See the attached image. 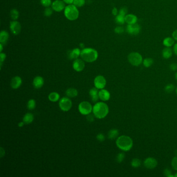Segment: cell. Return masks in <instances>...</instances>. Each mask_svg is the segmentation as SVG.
<instances>
[{"label":"cell","mask_w":177,"mask_h":177,"mask_svg":"<svg viewBox=\"0 0 177 177\" xmlns=\"http://www.w3.org/2000/svg\"><path fill=\"white\" fill-rule=\"evenodd\" d=\"M109 112L108 106L104 102H96L93 106L92 113L97 118L103 119L107 116Z\"/></svg>","instance_id":"obj_1"},{"label":"cell","mask_w":177,"mask_h":177,"mask_svg":"<svg viewBox=\"0 0 177 177\" xmlns=\"http://www.w3.org/2000/svg\"><path fill=\"white\" fill-rule=\"evenodd\" d=\"M116 145L118 149L127 152L130 150L133 147V141L130 137L122 135L116 139Z\"/></svg>","instance_id":"obj_2"},{"label":"cell","mask_w":177,"mask_h":177,"mask_svg":"<svg viewBox=\"0 0 177 177\" xmlns=\"http://www.w3.org/2000/svg\"><path fill=\"white\" fill-rule=\"evenodd\" d=\"M80 57L84 61L93 62L98 57V53L94 48H84L80 52Z\"/></svg>","instance_id":"obj_3"},{"label":"cell","mask_w":177,"mask_h":177,"mask_svg":"<svg viewBox=\"0 0 177 177\" xmlns=\"http://www.w3.org/2000/svg\"><path fill=\"white\" fill-rule=\"evenodd\" d=\"M64 14L65 17L69 20H75L78 18L79 11L74 5L70 4L65 7Z\"/></svg>","instance_id":"obj_4"},{"label":"cell","mask_w":177,"mask_h":177,"mask_svg":"<svg viewBox=\"0 0 177 177\" xmlns=\"http://www.w3.org/2000/svg\"><path fill=\"white\" fill-rule=\"evenodd\" d=\"M129 62L133 66L138 67L143 62V58L140 54L137 52H132L128 56Z\"/></svg>","instance_id":"obj_5"},{"label":"cell","mask_w":177,"mask_h":177,"mask_svg":"<svg viewBox=\"0 0 177 177\" xmlns=\"http://www.w3.org/2000/svg\"><path fill=\"white\" fill-rule=\"evenodd\" d=\"M92 104L88 101L81 102L78 106V111L82 115H87L92 112Z\"/></svg>","instance_id":"obj_6"},{"label":"cell","mask_w":177,"mask_h":177,"mask_svg":"<svg viewBox=\"0 0 177 177\" xmlns=\"http://www.w3.org/2000/svg\"><path fill=\"white\" fill-rule=\"evenodd\" d=\"M59 106L62 111L68 112L71 109L72 102L69 97H64L59 100Z\"/></svg>","instance_id":"obj_7"},{"label":"cell","mask_w":177,"mask_h":177,"mask_svg":"<svg viewBox=\"0 0 177 177\" xmlns=\"http://www.w3.org/2000/svg\"><path fill=\"white\" fill-rule=\"evenodd\" d=\"M94 84L95 87L98 90H102L106 87V80L104 76L99 75L94 78Z\"/></svg>","instance_id":"obj_8"},{"label":"cell","mask_w":177,"mask_h":177,"mask_svg":"<svg viewBox=\"0 0 177 177\" xmlns=\"http://www.w3.org/2000/svg\"><path fill=\"white\" fill-rule=\"evenodd\" d=\"M141 27L138 23H134L132 25H128L126 27V31L130 35H136L140 32Z\"/></svg>","instance_id":"obj_9"},{"label":"cell","mask_w":177,"mask_h":177,"mask_svg":"<svg viewBox=\"0 0 177 177\" xmlns=\"http://www.w3.org/2000/svg\"><path fill=\"white\" fill-rule=\"evenodd\" d=\"M85 62L82 59L77 58L73 62L72 67L74 70L76 72H81L85 68Z\"/></svg>","instance_id":"obj_10"},{"label":"cell","mask_w":177,"mask_h":177,"mask_svg":"<svg viewBox=\"0 0 177 177\" xmlns=\"http://www.w3.org/2000/svg\"><path fill=\"white\" fill-rule=\"evenodd\" d=\"M65 4L66 3L62 0H56L52 3L51 8L56 12H61L66 7Z\"/></svg>","instance_id":"obj_11"},{"label":"cell","mask_w":177,"mask_h":177,"mask_svg":"<svg viewBox=\"0 0 177 177\" xmlns=\"http://www.w3.org/2000/svg\"><path fill=\"white\" fill-rule=\"evenodd\" d=\"M157 165V161L153 157H147L144 161V166L149 169H153Z\"/></svg>","instance_id":"obj_12"},{"label":"cell","mask_w":177,"mask_h":177,"mask_svg":"<svg viewBox=\"0 0 177 177\" xmlns=\"http://www.w3.org/2000/svg\"><path fill=\"white\" fill-rule=\"evenodd\" d=\"M10 29L11 32L14 35H18L20 33L21 29V27L20 23L17 21H13L10 23Z\"/></svg>","instance_id":"obj_13"},{"label":"cell","mask_w":177,"mask_h":177,"mask_svg":"<svg viewBox=\"0 0 177 177\" xmlns=\"http://www.w3.org/2000/svg\"><path fill=\"white\" fill-rule=\"evenodd\" d=\"M23 80L21 77L19 76H14L11 81V87L14 90L18 89L22 85Z\"/></svg>","instance_id":"obj_14"},{"label":"cell","mask_w":177,"mask_h":177,"mask_svg":"<svg viewBox=\"0 0 177 177\" xmlns=\"http://www.w3.org/2000/svg\"><path fill=\"white\" fill-rule=\"evenodd\" d=\"M89 94L91 100H92L93 102L94 103L97 102V101H98L99 99L98 89H97L95 87L91 88L90 90Z\"/></svg>","instance_id":"obj_15"},{"label":"cell","mask_w":177,"mask_h":177,"mask_svg":"<svg viewBox=\"0 0 177 177\" xmlns=\"http://www.w3.org/2000/svg\"><path fill=\"white\" fill-rule=\"evenodd\" d=\"M44 84V78L41 76L35 77L33 80V86L36 89H39L43 86Z\"/></svg>","instance_id":"obj_16"},{"label":"cell","mask_w":177,"mask_h":177,"mask_svg":"<svg viewBox=\"0 0 177 177\" xmlns=\"http://www.w3.org/2000/svg\"><path fill=\"white\" fill-rule=\"evenodd\" d=\"M99 99L102 101H106L110 99L111 94L108 90L105 89L100 90L99 91Z\"/></svg>","instance_id":"obj_17"},{"label":"cell","mask_w":177,"mask_h":177,"mask_svg":"<svg viewBox=\"0 0 177 177\" xmlns=\"http://www.w3.org/2000/svg\"><path fill=\"white\" fill-rule=\"evenodd\" d=\"M125 23L128 25H132L137 23L138 20L137 17L133 14H127L125 17Z\"/></svg>","instance_id":"obj_18"},{"label":"cell","mask_w":177,"mask_h":177,"mask_svg":"<svg viewBox=\"0 0 177 177\" xmlns=\"http://www.w3.org/2000/svg\"><path fill=\"white\" fill-rule=\"evenodd\" d=\"M80 49L78 48H74L69 52L68 54L70 59H76L80 55Z\"/></svg>","instance_id":"obj_19"},{"label":"cell","mask_w":177,"mask_h":177,"mask_svg":"<svg viewBox=\"0 0 177 177\" xmlns=\"http://www.w3.org/2000/svg\"><path fill=\"white\" fill-rule=\"evenodd\" d=\"M34 120V115L32 114V113L28 112L26 113L25 115L23 116V121L25 124H30L32 123V122Z\"/></svg>","instance_id":"obj_20"},{"label":"cell","mask_w":177,"mask_h":177,"mask_svg":"<svg viewBox=\"0 0 177 177\" xmlns=\"http://www.w3.org/2000/svg\"><path fill=\"white\" fill-rule=\"evenodd\" d=\"M66 94L69 98H74L78 95V91L75 88H69L66 91Z\"/></svg>","instance_id":"obj_21"},{"label":"cell","mask_w":177,"mask_h":177,"mask_svg":"<svg viewBox=\"0 0 177 177\" xmlns=\"http://www.w3.org/2000/svg\"><path fill=\"white\" fill-rule=\"evenodd\" d=\"M173 55V51L170 47H166L162 51V56L164 59H167L170 58Z\"/></svg>","instance_id":"obj_22"},{"label":"cell","mask_w":177,"mask_h":177,"mask_svg":"<svg viewBox=\"0 0 177 177\" xmlns=\"http://www.w3.org/2000/svg\"><path fill=\"white\" fill-rule=\"evenodd\" d=\"M9 38V35L6 31H2L0 33V42L1 44L5 45L6 43Z\"/></svg>","instance_id":"obj_23"},{"label":"cell","mask_w":177,"mask_h":177,"mask_svg":"<svg viewBox=\"0 0 177 177\" xmlns=\"http://www.w3.org/2000/svg\"><path fill=\"white\" fill-rule=\"evenodd\" d=\"M119 135V131L116 129H112L109 130L108 133V137L110 140H114L117 138Z\"/></svg>","instance_id":"obj_24"},{"label":"cell","mask_w":177,"mask_h":177,"mask_svg":"<svg viewBox=\"0 0 177 177\" xmlns=\"http://www.w3.org/2000/svg\"><path fill=\"white\" fill-rule=\"evenodd\" d=\"M60 94L57 92H52L48 95V100L51 102H55L60 100Z\"/></svg>","instance_id":"obj_25"},{"label":"cell","mask_w":177,"mask_h":177,"mask_svg":"<svg viewBox=\"0 0 177 177\" xmlns=\"http://www.w3.org/2000/svg\"><path fill=\"white\" fill-rule=\"evenodd\" d=\"M174 43H175V39L170 37H166L163 42V44L166 47H171L174 44Z\"/></svg>","instance_id":"obj_26"},{"label":"cell","mask_w":177,"mask_h":177,"mask_svg":"<svg viewBox=\"0 0 177 177\" xmlns=\"http://www.w3.org/2000/svg\"><path fill=\"white\" fill-rule=\"evenodd\" d=\"M36 101L35 99H31L28 101L27 104V107L28 108V110H34L35 107H36Z\"/></svg>","instance_id":"obj_27"},{"label":"cell","mask_w":177,"mask_h":177,"mask_svg":"<svg viewBox=\"0 0 177 177\" xmlns=\"http://www.w3.org/2000/svg\"><path fill=\"white\" fill-rule=\"evenodd\" d=\"M143 64L145 68H149L153 65L154 63V60L151 58H145L143 61Z\"/></svg>","instance_id":"obj_28"},{"label":"cell","mask_w":177,"mask_h":177,"mask_svg":"<svg viewBox=\"0 0 177 177\" xmlns=\"http://www.w3.org/2000/svg\"><path fill=\"white\" fill-rule=\"evenodd\" d=\"M125 16H122L121 15L118 14L117 16H116V17H115V20L116 23L117 24L120 25H122L124 24L125 23Z\"/></svg>","instance_id":"obj_29"},{"label":"cell","mask_w":177,"mask_h":177,"mask_svg":"<svg viewBox=\"0 0 177 177\" xmlns=\"http://www.w3.org/2000/svg\"><path fill=\"white\" fill-rule=\"evenodd\" d=\"M10 15H11V18L13 20H17V19L18 18L19 14L18 11L17 9H13L11 11Z\"/></svg>","instance_id":"obj_30"},{"label":"cell","mask_w":177,"mask_h":177,"mask_svg":"<svg viewBox=\"0 0 177 177\" xmlns=\"http://www.w3.org/2000/svg\"><path fill=\"white\" fill-rule=\"evenodd\" d=\"M141 165V161L139 159H133L131 162V165L133 168H138Z\"/></svg>","instance_id":"obj_31"},{"label":"cell","mask_w":177,"mask_h":177,"mask_svg":"<svg viewBox=\"0 0 177 177\" xmlns=\"http://www.w3.org/2000/svg\"><path fill=\"white\" fill-rule=\"evenodd\" d=\"M125 157V154L124 153H120L117 154V156L116 157V161L117 163H122L123 161L124 160Z\"/></svg>","instance_id":"obj_32"},{"label":"cell","mask_w":177,"mask_h":177,"mask_svg":"<svg viewBox=\"0 0 177 177\" xmlns=\"http://www.w3.org/2000/svg\"><path fill=\"white\" fill-rule=\"evenodd\" d=\"M85 4V0H74L73 4L76 7H80L84 6Z\"/></svg>","instance_id":"obj_33"},{"label":"cell","mask_w":177,"mask_h":177,"mask_svg":"<svg viewBox=\"0 0 177 177\" xmlns=\"http://www.w3.org/2000/svg\"><path fill=\"white\" fill-rule=\"evenodd\" d=\"M175 90V86L172 84H168L165 87V90L167 93L173 92Z\"/></svg>","instance_id":"obj_34"},{"label":"cell","mask_w":177,"mask_h":177,"mask_svg":"<svg viewBox=\"0 0 177 177\" xmlns=\"http://www.w3.org/2000/svg\"><path fill=\"white\" fill-rule=\"evenodd\" d=\"M41 3L45 7H49L52 4L51 0H41Z\"/></svg>","instance_id":"obj_35"},{"label":"cell","mask_w":177,"mask_h":177,"mask_svg":"<svg viewBox=\"0 0 177 177\" xmlns=\"http://www.w3.org/2000/svg\"><path fill=\"white\" fill-rule=\"evenodd\" d=\"M53 8L50 7H47L46 9L44 10V14L45 16L46 17H49L51 16L53 14Z\"/></svg>","instance_id":"obj_36"},{"label":"cell","mask_w":177,"mask_h":177,"mask_svg":"<svg viewBox=\"0 0 177 177\" xmlns=\"http://www.w3.org/2000/svg\"><path fill=\"white\" fill-rule=\"evenodd\" d=\"M171 166L175 170L177 171V157H175L173 158L171 161Z\"/></svg>","instance_id":"obj_37"},{"label":"cell","mask_w":177,"mask_h":177,"mask_svg":"<svg viewBox=\"0 0 177 177\" xmlns=\"http://www.w3.org/2000/svg\"><path fill=\"white\" fill-rule=\"evenodd\" d=\"M124 31V29L121 26H118L116 27L114 29V32L117 34H121Z\"/></svg>","instance_id":"obj_38"},{"label":"cell","mask_w":177,"mask_h":177,"mask_svg":"<svg viewBox=\"0 0 177 177\" xmlns=\"http://www.w3.org/2000/svg\"><path fill=\"white\" fill-rule=\"evenodd\" d=\"M6 58V54L4 53H1L0 54V65H1V68H2V66L3 62L4 61Z\"/></svg>","instance_id":"obj_39"},{"label":"cell","mask_w":177,"mask_h":177,"mask_svg":"<svg viewBox=\"0 0 177 177\" xmlns=\"http://www.w3.org/2000/svg\"><path fill=\"white\" fill-rule=\"evenodd\" d=\"M96 138L97 140L100 141V142H102V141L105 140V136H104L103 133H98L97 135Z\"/></svg>","instance_id":"obj_40"},{"label":"cell","mask_w":177,"mask_h":177,"mask_svg":"<svg viewBox=\"0 0 177 177\" xmlns=\"http://www.w3.org/2000/svg\"><path fill=\"white\" fill-rule=\"evenodd\" d=\"M127 9L126 7H123L121 8L119 11L118 14L121 15L122 16H125L127 15Z\"/></svg>","instance_id":"obj_41"},{"label":"cell","mask_w":177,"mask_h":177,"mask_svg":"<svg viewBox=\"0 0 177 177\" xmlns=\"http://www.w3.org/2000/svg\"><path fill=\"white\" fill-rule=\"evenodd\" d=\"M164 175H165L166 177H174V176L173 175V174L171 173V170H169L168 168H166V169H165L164 170Z\"/></svg>","instance_id":"obj_42"},{"label":"cell","mask_w":177,"mask_h":177,"mask_svg":"<svg viewBox=\"0 0 177 177\" xmlns=\"http://www.w3.org/2000/svg\"><path fill=\"white\" fill-rule=\"evenodd\" d=\"M94 117L95 116L94 115V114H91V113H90V114H88V115H86V119H87L88 122H94Z\"/></svg>","instance_id":"obj_43"},{"label":"cell","mask_w":177,"mask_h":177,"mask_svg":"<svg viewBox=\"0 0 177 177\" xmlns=\"http://www.w3.org/2000/svg\"><path fill=\"white\" fill-rule=\"evenodd\" d=\"M170 69L172 70V71H177V63H173L172 64H170Z\"/></svg>","instance_id":"obj_44"},{"label":"cell","mask_w":177,"mask_h":177,"mask_svg":"<svg viewBox=\"0 0 177 177\" xmlns=\"http://www.w3.org/2000/svg\"><path fill=\"white\" fill-rule=\"evenodd\" d=\"M172 36H173V39L177 41V30H175L173 32Z\"/></svg>","instance_id":"obj_45"},{"label":"cell","mask_w":177,"mask_h":177,"mask_svg":"<svg viewBox=\"0 0 177 177\" xmlns=\"http://www.w3.org/2000/svg\"><path fill=\"white\" fill-rule=\"evenodd\" d=\"M112 13L114 16H117L118 15V10L116 7H114L113 9H112Z\"/></svg>","instance_id":"obj_46"},{"label":"cell","mask_w":177,"mask_h":177,"mask_svg":"<svg viewBox=\"0 0 177 177\" xmlns=\"http://www.w3.org/2000/svg\"><path fill=\"white\" fill-rule=\"evenodd\" d=\"M0 154H1V158H2L3 157H4L5 155V150L2 147H1V150H0Z\"/></svg>","instance_id":"obj_47"},{"label":"cell","mask_w":177,"mask_h":177,"mask_svg":"<svg viewBox=\"0 0 177 177\" xmlns=\"http://www.w3.org/2000/svg\"><path fill=\"white\" fill-rule=\"evenodd\" d=\"M62 1H63L66 4H67L68 5L73 4L74 1V0H62Z\"/></svg>","instance_id":"obj_48"},{"label":"cell","mask_w":177,"mask_h":177,"mask_svg":"<svg viewBox=\"0 0 177 177\" xmlns=\"http://www.w3.org/2000/svg\"><path fill=\"white\" fill-rule=\"evenodd\" d=\"M173 52L175 53V55L177 56V43L175 44L174 46H173Z\"/></svg>","instance_id":"obj_49"},{"label":"cell","mask_w":177,"mask_h":177,"mask_svg":"<svg viewBox=\"0 0 177 177\" xmlns=\"http://www.w3.org/2000/svg\"><path fill=\"white\" fill-rule=\"evenodd\" d=\"M25 124V123L23 121V122H19L18 123V126L19 127H23L24 126V125Z\"/></svg>","instance_id":"obj_50"},{"label":"cell","mask_w":177,"mask_h":177,"mask_svg":"<svg viewBox=\"0 0 177 177\" xmlns=\"http://www.w3.org/2000/svg\"><path fill=\"white\" fill-rule=\"evenodd\" d=\"M3 45L2 44H0V47H1V49H0V52L1 53H2V51H3Z\"/></svg>","instance_id":"obj_51"},{"label":"cell","mask_w":177,"mask_h":177,"mask_svg":"<svg viewBox=\"0 0 177 177\" xmlns=\"http://www.w3.org/2000/svg\"><path fill=\"white\" fill-rule=\"evenodd\" d=\"M175 79L176 80H177V72L175 73Z\"/></svg>","instance_id":"obj_52"},{"label":"cell","mask_w":177,"mask_h":177,"mask_svg":"<svg viewBox=\"0 0 177 177\" xmlns=\"http://www.w3.org/2000/svg\"><path fill=\"white\" fill-rule=\"evenodd\" d=\"M174 177H177V173H176L175 175H174Z\"/></svg>","instance_id":"obj_53"},{"label":"cell","mask_w":177,"mask_h":177,"mask_svg":"<svg viewBox=\"0 0 177 177\" xmlns=\"http://www.w3.org/2000/svg\"><path fill=\"white\" fill-rule=\"evenodd\" d=\"M176 94H177V88H176Z\"/></svg>","instance_id":"obj_54"}]
</instances>
